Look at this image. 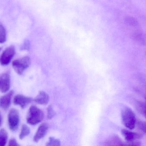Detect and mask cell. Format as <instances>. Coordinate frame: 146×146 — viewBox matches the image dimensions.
<instances>
[{
  "label": "cell",
  "mask_w": 146,
  "mask_h": 146,
  "mask_svg": "<svg viewBox=\"0 0 146 146\" xmlns=\"http://www.w3.org/2000/svg\"><path fill=\"white\" fill-rule=\"evenodd\" d=\"M30 132L31 130L30 128L26 125H23L21 128V131L19 136L20 139L22 140L25 138L26 136L29 135Z\"/></svg>",
  "instance_id": "obj_16"
},
{
  "label": "cell",
  "mask_w": 146,
  "mask_h": 146,
  "mask_svg": "<svg viewBox=\"0 0 146 146\" xmlns=\"http://www.w3.org/2000/svg\"><path fill=\"white\" fill-rule=\"evenodd\" d=\"M6 41V30L0 22V43H3Z\"/></svg>",
  "instance_id": "obj_18"
},
{
  "label": "cell",
  "mask_w": 146,
  "mask_h": 146,
  "mask_svg": "<svg viewBox=\"0 0 146 146\" xmlns=\"http://www.w3.org/2000/svg\"><path fill=\"white\" fill-rule=\"evenodd\" d=\"M7 132L4 129L0 130V146H4L7 141Z\"/></svg>",
  "instance_id": "obj_15"
},
{
  "label": "cell",
  "mask_w": 146,
  "mask_h": 146,
  "mask_svg": "<svg viewBox=\"0 0 146 146\" xmlns=\"http://www.w3.org/2000/svg\"><path fill=\"white\" fill-rule=\"evenodd\" d=\"M137 125L139 129L146 133V121H139L137 122Z\"/></svg>",
  "instance_id": "obj_20"
},
{
  "label": "cell",
  "mask_w": 146,
  "mask_h": 146,
  "mask_svg": "<svg viewBox=\"0 0 146 146\" xmlns=\"http://www.w3.org/2000/svg\"><path fill=\"white\" fill-rule=\"evenodd\" d=\"M48 129V124L44 123L41 124L38 127L33 138V141L36 142H38L41 139L45 136Z\"/></svg>",
  "instance_id": "obj_10"
},
{
  "label": "cell",
  "mask_w": 146,
  "mask_h": 146,
  "mask_svg": "<svg viewBox=\"0 0 146 146\" xmlns=\"http://www.w3.org/2000/svg\"><path fill=\"white\" fill-rule=\"evenodd\" d=\"M31 59L28 56L16 59L13 61L12 66L15 72L18 74L22 75L24 71L31 65Z\"/></svg>",
  "instance_id": "obj_3"
},
{
  "label": "cell",
  "mask_w": 146,
  "mask_h": 146,
  "mask_svg": "<svg viewBox=\"0 0 146 146\" xmlns=\"http://www.w3.org/2000/svg\"><path fill=\"white\" fill-rule=\"evenodd\" d=\"M132 38L135 41L139 44L146 45V35L143 33H135L132 35Z\"/></svg>",
  "instance_id": "obj_12"
},
{
  "label": "cell",
  "mask_w": 146,
  "mask_h": 146,
  "mask_svg": "<svg viewBox=\"0 0 146 146\" xmlns=\"http://www.w3.org/2000/svg\"><path fill=\"white\" fill-rule=\"evenodd\" d=\"M1 48H0V51H1Z\"/></svg>",
  "instance_id": "obj_25"
},
{
  "label": "cell",
  "mask_w": 146,
  "mask_h": 146,
  "mask_svg": "<svg viewBox=\"0 0 146 146\" xmlns=\"http://www.w3.org/2000/svg\"><path fill=\"white\" fill-rule=\"evenodd\" d=\"M14 94V91H10L7 94L2 96L0 98V107L4 110L9 108L11 104V99Z\"/></svg>",
  "instance_id": "obj_8"
},
{
  "label": "cell",
  "mask_w": 146,
  "mask_h": 146,
  "mask_svg": "<svg viewBox=\"0 0 146 146\" xmlns=\"http://www.w3.org/2000/svg\"><path fill=\"white\" fill-rule=\"evenodd\" d=\"M55 115V113L53 110L52 107L49 106L48 109V117L49 119H51Z\"/></svg>",
  "instance_id": "obj_21"
},
{
  "label": "cell",
  "mask_w": 146,
  "mask_h": 146,
  "mask_svg": "<svg viewBox=\"0 0 146 146\" xmlns=\"http://www.w3.org/2000/svg\"><path fill=\"white\" fill-rule=\"evenodd\" d=\"M44 117L43 112L36 106H31L27 117V121L28 124L35 125L41 122Z\"/></svg>",
  "instance_id": "obj_1"
},
{
  "label": "cell",
  "mask_w": 146,
  "mask_h": 146,
  "mask_svg": "<svg viewBox=\"0 0 146 146\" xmlns=\"http://www.w3.org/2000/svg\"><path fill=\"white\" fill-rule=\"evenodd\" d=\"M121 118L123 125L128 129H134L136 125L135 115L129 108L124 109L122 111Z\"/></svg>",
  "instance_id": "obj_2"
},
{
  "label": "cell",
  "mask_w": 146,
  "mask_h": 146,
  "mask_svg": "<svg viewBox=\"0 0 146 146\" xmlns=\"http://www.w3.org/2000/svg\"><path fill=\"white\" fill-rule=\"evenodd\" d=\"M1 114L0 113V125H1Z\"/></svg>",
  "instance_id": "obj_24"
},
{
  "label": "cell",
  "mask_w": 146,
  "mask_h": 146,
  "mask_svg": "<svg viewBox=\"0 0 146 146\" xmlns=\"http://www.w3.org/2000/svg\"><path fill=\"white\" fill-rule=\"evenodd\" d=\"M30 48V43L28 40H25L22 45V49L23 50H29Z\"/></svg>",
  "instance_id": "obj_22"
},
{
  "label": "cell",
  "mask_w": 146,
  "mask_h": 146,
  "mask_svg": "<svg viewBox=\"0 0 146 146\" xmlns=\"http://www.w3.org/2000/svg\"><path fill=\"white\" fill-rule=\"evenodd\" d=\"M10 87V75L8 73H4L0 75V91L6 93Z\"/></svg>",
  "instance_id": "obj_6"
},
{
  "label": "cell",
  "mask_w": 146,
  "mask_h": 146,
  "mask_svg": "<svg viewBox=\"0 0 146 146\" xmlns=\"http://www.w3.org/2000/svg\"><path fill=\"white\" fill-rule=\"evenodd\" d=\"M121 133L127 142H132L137 139H141L142 135L134 132H131L127 129H122Z\"/></svg>",
  "instance_id": "obj_9"
},
{
  "label": "cell",
  "mask_w": 146,
  "mask_h": 146,
  "mask_svg": "<svg viewBox=\"0 0 146 146\" xmlns=\"http://www.w3.org/2000/svg\"><path fill=\"white\" fill-rule=\"evenodd\" d=\"M49 97L47 93L44 91H40L36 96L34 101L40 105H45L48 103Z\"/></svg>",
  "instance_id": "obj_11"
},
{
  "label": "cell",
  "mask_w": 146,
  "mask_h": 146,
  "mask_svg": "<svg viewBox=\"0 0 146 146\" xmlns=\"http://www.w3.org/2000/svg\"></svg>",
  "instance_id": "obj_26"
},
{
  "label": "cell",
  "mask_w": 146,
  "mask_h": 146,
  "mask_svg": "<svg viewBox=\"0 0 146 146\" xmlns=\"http://www.w3.org/2000/svg\"><path fill=\"white\" fill-rule=\"evenodd\" d=\"M46 145L59 146L60 145V141L57 139L51 137L50 138L49 141L47 143Z\"/></svg>",
  "instance_id": "obj_19"
},
{
  "label": "cell",
  "mask_w": 146,
  "mask_h": 146,
  "mask_svg": "<svg viewBox=\"0 0 146 146\" xmlns=\"http://www.w3.org/2000/svg\"><path fill=\"white\" fill-rule=\"evenodd\" d=\"M136 108L139 112L146 118V104L139 102L136 104Z\"/></svg>",
  "instance_id": "obj_17"
},
{
  "label": "cell",
  "mask_w": 146,
  "mask_h": 146,
  "mask_svg": "<svg viewBox=\"0 0 146 146\" xmlns=\"http://www.w3.org/2000/svg\"><path fill=\"white\" fill-rule=\"evenodd\" d=\"M15 48L13 45L9 46L5 49L0 57V64L3 66L8 65L15 55Z\"/></svg>",
  "instance_id": "obj_5"
},
{
  "label": "cell",
  "mask_w": 146,
  "mask_h": 146,
  "mask_svg": "<svg viewBox=\"0 0 146 146\" xmlns=\"http://www.w3.org/2000/svg\"><path fill=\"white\" fill-rule=\"evenodd\" d=\"M32 100V98L30 97L18 94L14 98L13 103L15 105H19L22 109H24L31 103Z\"/></svg>",
  "instance_id": "obj_7"
},
{
  "label": "cell",
  "mask_w": 146,
  "mask_h": 146,
  "mask_svg": "<svg viewBox=\"0 0 146 146\" xmlns=\"http://www.w3.org/2000/svg\"><path fill=\"white\" fill-rule=\"evenodd\" d=\"M19 111L15 109L10 110L8 115L9 126L11 131H16L19 124Z\"/></svg>",
  "instance_id": "obj_4"
},
{
  "label": "cell",
  "mask_w": 146,
  "mask_h": 146,
  "mask_svg": "<svg viewBox=\"0 0 146 146\" xmlns=\"http://www.w3.org/2000/svg\"><path fill=\"white\" fill-rule=\"evenodd\" d=\"M124 21L128 25L133 27L138 26L139 23L138 20L133 16H128L125 18Z\"/></svg>",
  "instance_id": "obj_14"
},
{
  "label": "cell",
  "mask_w": 146,
  "mask_h": 146,
  "mask_svg": "<svg viewBox=\"0 0 146 146\" xmlns=\"http://www.w3.org/2000/svg\"><path fill=\"white\" fill-rule=\"evenodd\" d=\"M9 146H19V145L17 143L16 140L15 139H12L9 141Z\"/></svg>",
  "instance_id": "obj_23"
},
{
  "label": "cell",
  "mask_w": 146,
  "mask_h": 146,
  "mask_svg": "<svg viewBox=\"0 0 146 146\" xmlns=\"http://www.w3.org/2000/svg\"><path fill=\"white\" fill-rule=\"evenodd\" d=\"M107 145L125 146V142H123L117 136H114L108 140L106 142Z\"/></svg>",
  "instance_id": "obj_13"
}]
</instances>
